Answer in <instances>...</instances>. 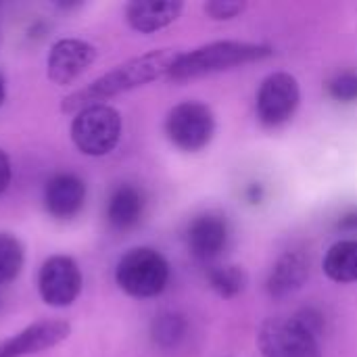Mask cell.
Here are the masks:
<instances>
[{"label":"cell","mask_w":357,"mask_h":357,"mask_svg":"<svg viewBox=\"0 0 357 357\" xmlns=\"http://www.w3.org/2000/svg\"><path fill=\"white\" fill-rule=\"evenodd\" d=\"M180 54L182 52L174 50V48H159V50H151L140 56H134V59L117 65L109 73L100 75L86 88H79V90L71 92L69 96H65L61 102V111L63 113H79L86 107L105 105V100H109L117 94H123L128 90L151 84L163 75H169V71L176 65V61L180 59Z\"/></svg>","instance_id":"1"},{"label":"cell","mask_w":357,"mask_h":357,"mask_svg":"<svg viewBox=\"0 0 357 357\" xmlns=\"http://www.w3.org/2000/svg\"><path fill=\"white\" fill-rule=\"evenodd\" d=\"M272 54V48L266 44L238 42V40H222L199 46L190 52H182L169 75L176 82L195 79L203 75H211L224 69H232L238 65H247Z\"/></svg>","instance_id":"2"},{"label":"cell","mask_w":357,"mask_h":357,"mask_svg":"<svg viewBox=\"0 0 357 357\" xmlns=\"http://www.w3.org/2000/svg\"><path fill=\"white\" fill-rule=\"evenodd\" d=\"M115 280L126 295L151 299L165 291L169 280V264L159 251L136 247L117 261Z\"/></svg>","instance_id":"3"},{"label":"cell","mask_w":357,"mask_h":357,"mask_svg":"<svg viewBox=\"0 0 357 357\" xmlns=\"http://www.w3.org/2000/svg\"><path fill=\"white\" fill-rule=\"evenodd\" d=\"M121 117L109 105H92L75 113L71 121V140L88 157H105L119 144Z\"/></svg>","instance_id":"4"},{"label":"cell","mask_w":357,"mask_h":357,"mask_svg":"<svg viewBox=\"0 0 357 357\" xmlns=\"http://www.w3.org/2000/svg\"><path fill=\"white\" fill-rule=\"evenodd\" d=\"M215 132V119L207 105L186 100L176 105L165 117L167 138L186 153H197L205 149Z\"/></svg>","instance_id":"5"},{"label":"cell","mask_w":357,"mask_h":357,"mask_svg":"<svg viewBox=\"0 0 357 357\" xmlns=\"http://www.w3.org/2000/svg\"><path fill=\"white\" fill-rule=\"evenodd\" d=\"M257 341L264 357H322L318 339L295 318L266 320Z\"/></svg>","instance_id":"6"},{"label":"cell","mask_w":357,"mask_h":357,"mask_svg":"<svg viewBox=\"0 0 357 357\" xmlns=\"http://www.w3.org/2000/svg\"><path fill=\"white\" fill-rule=\"evenodd\" d=\"M38 291L46 305L69 307L82 293V272L69 255L48 257L38 274Z\"/></svg>","instance_id":"7"},{"label":"cell","mask_w":357,"mask_h":357,"mask_svg":"<svg viewBox=\"0 0 357 357\" xmlns=\"http://www.w3.org/2000/svg\"><path fill=\"white\" fill-rule=\"evenodd\" d=\"M299 84L291 73L268 75L257 92V115L266 126H280L293 117L299 107Z\"/></svg>","instance_id":"8"},{"label":"cell","mask_w":357,"mask_h":357,"mask_svg":"<svg viewBox=\"0 0 357 357\" xmlns=\"http://www.w3.org/2000/svg\"><path fill=\"white\" fill-rule=\"evenodd\" d=\"M98 56V50L77 38H63L52 44L46 61V75L56 86H67L75 82Z\"/></svg>","instance_id":"9"},{"label":"cell","mask_w":357,"mask_h":357,"mask_svg":"<svg viewBox=\"0 0 357 357\" xmlns=\"http://www.w3.org/2000/svg\"><path fill=\"white\" fill-rule=\"evenodd\" d=\"M71 335V326L65 320H38L0 343V357H25L46 351L63 343Z\"/></svg>","instance_id":"10"},{"label":"cell","mask_w":357,"mask_h":357,"mask_svg":"<svg viewBox=\"0 0 357 357\" xmlns=\"http://www.w3.org/2000/svg\"><path fill=\"white\" fill-rule=\"evenodd\" d=\"M86 201V184L79 176L63 172L52 176L44 188V207L56 220L75 218Z\"/></svg>","instance_id":"11"},{"label":"cell","mask_w":357,"mask_h":357,"mask_svg":"<svg viewBox=\"0 0 357 357\" xmlns=\"http://www.w3.org/2000/svg\"><path fill=\"white\" fill-rule=\"evenodd\" d=\"M226 243H228V224L222 215L205 213L188 224L186 245L197 259L201 261L215 259L226 249Z\"/></svg>","instance_id":"12"},{"label":"cell","mask_w":357,"mask_h":357,"mask_svg":"<svg viewBox=\"0 0 357 357\" xmlns=\"http://www.w3.org/2000/svg\"><path fill=\"white\" fill-rule=\"evenodd\" d=\"M184 4L178 0H134L126 6V19L132 29L153 33L174 23Z\"/></svg>","instance_id":"13"},{"label":"cell","mask_w":357,"mask_h":357,"mask_svg":"<svg viewBox=\"0 0 357 357\" xmlns=\"http://www.w3.org/2000/svg\"><path fill=\"white\" fill-rule=\"evenodd\" d=\"M307 274H310V261L305 259V255L299 251H287L274 264L266 289L276 299L289 297L303 287Z\"/></svg>","instance_id":"14"},{"label":"cell","mask_w":357,"mask_h":357,"mask_svg":"<svg viewBox=\"0 0 357 357\" xmlns=\"http://www.w3.org/2000/svg\"><path fill=\"white\" fill-rule=\"evenodd\" d=\"M144 192L134 184H119L107 201V222L115 230L134 228L144 215Z\"/></svg>","instance_id":"15"},{"label":"cell","mask_w":357,"mask_h":357,"mask_svg":"<svg viewBox=\"0 0 357 357\" xmlns=\"http://www.w3.org/2000/svg\"><path fill=\"white\" fill-rule=\"evenodd\" d=\"M324 272L331 280L341 284L357 282V241L333 245L324 257Z\"/></svg>","instance_id":"16"},{"label":"cell","mask_w":357,"mask_h":357,"mask_svg":"<svg viewBox=\"0 0 357 357\" xmlns=\"http://www.w3.org/2000/svg\"><path fill=\"white\" fill-rule=\"evenodd\" d=\"M184 335H186V320L176 312H163L151 324V337L163 349L176 347L184 339Z\"/></svg>","instance_id":"17"},{"label":"cell","mask_w":357,"mask_h":357,"mask_svg":"<svg viewBox=\"0 0 357 357\" xmlns=\"http://www.w3.org/2000/svg\"><path fill=\"white\" fill-rule=\"evenodd\" d=\"M25 251L17 236L0 232V284L13 282L23 268Z\"/></svg>","instance_id":"18"},{"label":"cell","mask_w":357,"mask_h":357,"mask_svg":"<svg viewBox=\"0 0 357 357\" xmlns=\"http://www.w3.org/2000/svg\"><path fill=\"white\" fill-rule=\"evenodd\" d=\"M209 284L220 297L232 299L245 291L247 274L238 266H218L209 272Z\"/></svg>","instance_id":"19"},{"label":"cell","mask_w":357,"mask_h":357,"mask_svg":"<svg viewBox=\"0 0 357 357\" xmlns=\"http://www.w3.org/2000/svg\"><path fill=\"white\" fill-rule=\"evenodd\" d=\"M328 92H331V96L335 100H341V102H354V100H357L356 71H345V73H339L335 79H331Z\"/></svg>","instance_id":"20"},{"label":"cell","mask_w":357,"mask_h":357,"mask_svg":"<svg viewBox=\"0 0 357 357\" xmlns=\"http://www.w3.org/2000/svg\"><path fill=\"white\" fill-rule=\"evenodd\" d=\"M245 2H234V0H211L205 4L207 15H211L213 19H232L238 13H243Z\"/></svg>","instance_id":"21"},{"label":"cell","mask_w":357,"mask_h":357,"mask_svg":"<svg viewBox=\"0 0 357 357\" xmlns=\"http://www.w3.org/2000/svg\"><path fill=\"white\" fill-rule=\"evenodd\" d=\"M305 331H310L316 339L322 335V331H324V316L318 312V310H314V307H305V310H301L297 316H293Z\"/></svg>","instance_id":"22"},{"label":"cell","mask_w":357,"mask_h":357,"mask_svg":"<svg viewBox=\"0 0 357 357\" xmlns=\"http://www.w3.org/2000/svg\"><path fill=\"white\" fill-rule=\"evenodd\" d=\"M10 176H13L10 159H8V155L0 149V195L8 188V184H10Z\"/></svg>","instance_id":"23"},{"label":"cell","mask_w":357,"mask_h":357,"mask_svg":"<svg viewBox=\"0 0 357 357\" xmlns=\"http://www.w3.org/2000/svg\"><path fill=\"white\" fill-rule=\"evenodd\" d=\"M341 228H347V230H357V213H349L345 215L341 222H339Z\"/></svg>","instance_id":"24"},{"label":"cell","mask_w":357,"mask_h":357,"mask_svg":"<svg viewBox=\"0 0 357 357\" xmlns=\"http://www.w3.org/2000/svg\"><path fill=\"white\" fill-rule=\"evenodd\" d=\"M4 98H6V88H4V79H2V75H0V107H2V102H4Z\"/></svg>","instance_id":"25"}]
</instances>
